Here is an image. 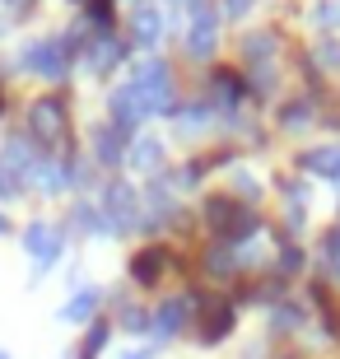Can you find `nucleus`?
Wrapping results in <instances>:
<instances>
[{
	"mask_svg": "<svg viewBox=\"0 0 340 359\" xmlns=\"http://www.w3.org/2000/svg\"><path fill=\"white\" fill-rule=\"evenodd\" d=\"M28 70H42V75H61V70H66V61L56 56V42H42V47H33V52H28Z\"/></svg>",
	"mask_w": 340,
	"mask_h": 359,
	"instance_id": "obj_1",
	"label": "nucleus"
},
{
	"mask_svg": "<svg viewBox=\"0 0 340 359\" xmlns=\"http://www.w3.org/2000/svg\"><path fill=\"white\" fill-rule=\"evenodd\" d=\"M33 126H47L42 135H56L61 131V103H56V98H42V103L33 107Z\"/></svg>",
	"mask_w": 340,
	"mask_h": 359,
	"instance_id": "obj_2",
	"label": "nucleus"
},
{
	"mask_svg": "<svg viewBox=\"0 0 340 359\" xmlns=\"http://www.w3.org/2000/svg\"><path fill=\"white\" fill-rule=\"evenodd\" d=\"M28 252L38 257V262H52V257H56V243H52V233L33 224V229H28Z\"/></svg>",
	"mask_w": 340,
	"mask_h": 359,
	"instance_id": "obj_3",
	"label": "nucleus"
},
{
	"mask_svg": "<svg viewBox=\"0 0 340 359\" xmlns=\"http://www.w3.org/2000/svg\"><path fill=\"white\" fill-rule=\"evenodd\" d=\"M93 308H98V294L84 290L79 299H70V304H66V322H84V318L93 313Z\"/></svg>",
	"mask_w": 340,
	"mask_h": 359,
	"instance_id": "obj_4",
	"label": "nucleus"
},
{
	"mask_svg": "<svg viewBox=\"0 0 340 359\" xmlns=\"http://www.w3.org/2000/svg\"><path fill=\"white\" fill-rule=\"evenodd\" d=\"M210 38H215V19H210V14H200L196 28H191V47H196V52H210Z\"/></svg>",
	"mask_w": 340,
	"mask_h": 359,
	"instance_id": "obj_5",
	"label": "nucleus"
},
{
	"mask_svg": "<svg viewBox=\"0 0 340 359\" xmlns=\"http://www.w3.org/2000/svg\"><path fill=\"white\" fill-rule=\"evenodd\" d=\"M177 313H182V304H168L163 313H158V332H163V336L177 332Z\"/></svg>",
	"mask_w": 340,
	"mask_h": 359,
	"instance_id": "obj_6",
	"label": "nucleus"
},
{
	"mask_svg": "<svg viewBox=\"0 0 340 359\" xmlns=\"http://www.w3.org/2000/svg\"><path fill=\"white\" fill-rule=\"evenodd\" d=\"M103 341H107V327L98 322V327L89 332V341H84V359H93V355H98V346H103Z\"/></svg>",
	"mask_w": 340,
	"mask_h": 359,
	"instance_id": "obj_7",
	"label": "nucleus"
},
{
	"mask_svg": "<svg viewBox=\"0 0 340 359\" xmlns=\"http://www.w3.org/2000/svg\"><path fill=\"white\" fill-rule=\"evenodd\" d=\"M158 33V14H140V38H154Z\"/></svg>",
	"mask_w": 340,
	"mask_h": 359,
	"instance_id": "obj_8",
	"label": "nucleus"
},
{
	"mask_svg": "<svg viewBox=\"0 0 340 359\" xmlns=\"http://www.w3.org/2000/svg\"><path fill=\"white\" fill-rule=\"evenodd\" d=\"M131 359H149V355H131Z\"/></svg>",
	"mask_w": 340,
	"mask_h": 359,
	"instance_id": "obj_9",
	"label": "nucleus"
},
{
	"mask_svg": "<svg viewBox=\"0 0 340 359\" xmlns=\"http://www.w3.org/2000/svg\"><path fill=\"white\" fill-rule=\"evenodd\" d=\"M0 359H5V355H0Z\"/></svg>",
	"mask_w": 340,
	"mask_h": 359,
	"instance_id": "obj_10",
	"label": "nucleus"
}]
</instances>
